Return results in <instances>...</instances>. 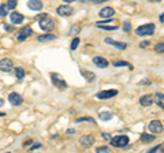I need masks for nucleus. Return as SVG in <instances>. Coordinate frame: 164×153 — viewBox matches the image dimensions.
Wrapping results in <instances>:
<instances>
[{"label":"nucleus","instance_id":"obj_23","mask_svg":"<svg viewBox=\"0 0 164 153\" xmlns=\"http://www.w3.org/2000/svg\"><path fill=\"white\" fill-rule=\"evenodd\" d=\"M81 31V25H73L71 27H70V31L69 34L71 36V34H78Z\"/></svg>","mask_w":164,"mask_h":153},{"label":"nucleus","instance_id":"obj_2","mask_svg":"<svg viewBox=\"0 0 164 153\" xmlns=\"http://www.w3.org/2000/svg\"><path fill=\"white\" fill-rule=\"evenodd\" d=\"M129 137L127 135H116L114 138H109V144L114 148H125L129 144Z\"/></svg>","mask_w":164,"mask_h":153},{"label":"nucleus","instance_id":"obj_11","mask_svg":"<svg viewBox=\"0 0 164 153\" xmlns=\"http://www.w3.org/2000/svg\"><path fill=\"white\" fill-rule=\"evenodd\" d=\"M79 144L85 148L92 146L95 144V137H92V135H82L81 138H79Z\"/></svg>","mask_w":164,"mask_h":153},{"label":"nucleus","instance_id":"obj_32","mask_svg":"<svg viewBox=\"0 0 164 153\" xmlns=\"http://www.w3.org/2000/svg\"><path fill=\"white\" fill-rule=\"evenodd\" d=\"M123 30L126 31V33H129V31H131V23H130V22H125V23H123Z\"/></svg>","mask_w":164,"mask_h":153},{"label":"nucleus","instance_id":"obj_40","mask_svg":"<svg viewBox=\"0 0 164 153\" xmlns=\"http://www.w3.org/2000/svg\"><path fill=\"white\" fill-rule=\"evenodd\" d=\"M74 133H75V130H73V129L67 130V134H74Z\"/></svg>","mask_w":164,"mask_h":153},{"label":"nucleus","instance_id":"obj_13","mask_svg":"<svg viewBox=\"0 0 164 153\" xmlns=\"http://www.w3.org/2000/svg\"><path fill=\"white\" fill-rule=\"evenodd\" d=\"M27 7L33 10V11H40L43 8V1L41 0H29L27 1Z\"/></svg>","mask_w":164,"mask_h":153},{"label":"nucleus","instance_id":"obj_5","mask_svg":"<svg viewBox=\"0 0 164 153\" xmlns=\"http://www.w3.org/2000/svg\"><path fill=\"white\" fill-rule=\"evenodd\" d=\"M51 80H52V84L56 86L57 89H66L67 88V82L63 80V78H60V75H57V74L52 73L51 74Z\"/></svg>","mask_w":164,"mask_h":153},{"label":"nucleus","instance_id":"obj_33","mask_svg":"<svg viewBox=\"0 0 164 153\" xmlns=\"http://www.w3.org/2000/svg\"><path fill=\"white\" fill-rule=\"evenodd\" d=\"M109 149H108V146H100V148H97L96 149V152L97 153H104V152H108Z\"/></svg>","mask_w":164,"mask_h":153},{"label":"nucleus","instance_id":"obj_38","mask_svg":"<svg viewBox=\"0 0 164 153\" xmlns=\"http://www.w3.org/2000/svg\"><path fill=\"white\" fill-rule=\"evenodd\" d=\"M41 148V144H36V145H33L32 146V150H34V149H40Z\"/></svg>","mask_w":164,"mask_h":153},{"label":"nucleus","instance_id":"obj_20","mask_svg":"<svg viewBox=\"0 0 164 153\" xmlns=\"http://www.w3.org/2000/svg\"><path fill=\"white\" fill-rule=\"evenodd\" d=\"M156 140V137H155V134H142L141 135V141L145 142V144H148V142H152Z\"/></svg>","mask_w":164,"mask_h":153},{"label":"nucleus","instance_id":"obj_27","mask_svg":"<svg viewBox=\"0 0 164 153\" xmlns=\"http://www.w3.org/2000/svg\"><path fill=\"white\" fill-rule=\"evenodd\" d=\"M97 27L104 29V30H116V29H118V26H116V25H115V26H108V25H103V23H99V25H97Z\"/></svg>","mask_w":164,"mask_h":153},{"label":"nucleus","instance_id":"obj_34","mask_svg":"<svg viewBox=\"0 0 164 153\" xmlns=\"http://www.w3.org/2000/svg\"><path fill=\"white\" fill-rule=\"evenodd\" d=\"M163 149V144L161 145H157V146H155V148H152L151 150H149V153H155V152H157V150H161Z\"/></svg>","mask_w":164,"mask_h":153},{"label":"nucleus","instance_id":"obj_31","mask_svg":"<svg viewBox=\"0 0 164 153\" xmlns=\"http://www.w3.org/2000/svg\"><path fill=\"white\" fill-rule=\"evenodd\" d=\"M155 51L156 52H159V53H163V51H164V44L163 43H159L156 47H155Z\"/></svg>","mask_w":164,"mask_h":153},{"label":"nucleus","instance_id":"obj_36","mask_svg":"<svg viewBox=\"0 0 164 153\" xmlns=\"http://www.w3.org/2000/svg\"><path fill=\"white\" fill-rule=\"evenodd\" d=\"M146 47H149V41H142L141 43V48H146Z\"/></svg>","mask_w":164,"mask_h":153},{"label":"nucleus","instance_id":"obj_9","mask_svg":"<svg viewBox=\"0 0 164 153\" xmlns=\"http://www.w3.org/2000/svg\"><path fill=\"white\" fill-rule=\"evenodd\" d=\"M56 12L60 15V17H69V15H71V14L74 12V8H73L71 6L64 4V6H59V7H57Z\"/></svg>","mask_w":164,"mask_h":153},{"label":"nucleus","instance_id":"obj_17","mask_svg":"<svg viewBox=\"0 0 164 153\" xmlns=\"http://www.w3.org/2000/svg\"><path fill=\"white\" fill-rule=\"evenodd\" d=\"M104 43L111 44V45H114V47H116V48H119V49H126V48H127V44H126V43H120V41H115V40H112V38H109V37L104 40Z\"/></svg>","mask_w":164,"mask_h":153},{"label":"nucleus","instance_id":"obj_46","mask_svg":"<svg viewBox=\"0 0 164 153\" xmlns=\"http://www.w3.org/2000/svg\"><path fill=\"white\" fill-rule=\"evenodd\" d=\"M0 116H6V114H4V112H0Z\"/></svg>","mask_w":164,"mask_h":153},{"label":"nucleus","instance_id":"obj_30","mask_svg":"<svg viewBox=\"0 0 164 153\" xmlns=\"http://www.w3.org/2000/svg\"><path fill=\"white\" fill-rule=\"evenodd\" d=\"M7 14H8L7 6H0V17H6Z\"/></svg>","mask_w":164,"mask_h":153},{"label":"nucleus","instance_id":"obj_12","mask_svg":"<svg viewBox=\"0 0 164 153\" xmlns=\"http://www.w3.org/2000/svg\"><path fill=\"white\" fill-rule=\"evenodd\" d=\"M93 63L100 68H105L109 66V63H108L107 59H104V57H101V56H95V57H93Z\"/></svg>","mask_w":164,"mask_h":153},{"label":"nucleus","instance_id":"obj_42","mask_svg":"<svg viewBox=\"0 0 164 153\" xmlns=\"http://www.w3.org/2000/svg\"><path fill=\"white\" fill-rule=\"evenodd\" d=\"M32 140H29V141H27V142H25V146H27V145H30V144H32Z\"/></svg>","mask_w":164,"mask_h":153},{"label":"nucleus","instance_id":"obj_16","mask_svg":"<svg viewBox=\"0 0 164 153\" xmlns=\"http://www.w3.org/2000/svg\"><path fill=\"white\" fill-rule=\"evenodd\" d=\"M99 14H100L101 18H111V17L115 14V10L112 7H104L103 10H100Z\"/></svg>","mask_w":164,"mask_h":153},{"label":"nucleus","instance_id":"obj_6","mask_svg":"<svg viewBox=\"0 0 164 153\" xmlns=\"http://www.w3.org/2000/svg\"><path fill=\"white\" fill-rule=\"evenodd\" d=\"M33 34V29L30 26H23L21 30L18 31V36H17V40L18 41H25L27 37H30Z\"/></svg>","mask_w":164,"mask_h":153},{"label":"nucleus","instance_id":"obj_26","mask_svg":"<svg viewBox=\"0 0 164 153\" xmlns=\"http://www.w3.org/2000/svg\"><path fill=\"white\" fill-rule=\"evenodd\" d=\"M156 103H157V105L160 107V108H163L164 104H163V93H156Z\"/></svg>","mask_w":164,"mask_h":153},{"label":"nucleus","instance_id":"obj_15","mask_svg":"<svg viewBox=\"0 0 164 153\" xmlns=\"http://www.w3.org/2000/svg\"><path fill=\"white\" fill-rule=\"evenodd\" d=\"M10 19H11V22H13V25H21L22 22H23V15L22 14H19V12H13L11 15H10Z\"/></svg>","mask_w":164,"mask_h":153},{"label":"nucleus","instance_id":"obj_24","mask_svg":"<svg viewBox=\"0 0 164 153\" xmlns=\"http://www.w3.org/2000/svg\"><path fill=\"white\" fill-rule=\"evenodd\" d=\"M75 122L77 123H79V122H89V123H93V124H95L96 120L93 119V118H90V116H82V118H78V119H75Z\"/></svg>","mask_w":164,"mask_h":153},{"label":"nucleus","instance_id":"obj_44","mask_svg":"<svg viewBox=\"0 0 164 153\" xmlns=\"http://www.w3.org/2000/svg\"><path fill=\"white\" fill-rule=\"evenodd\" d=\"M148 1H155V3H160L161 0H148Z\"/></svg>","mask_w":164,"mask_h":153},{"label":"nucleus","instance_id":"obj_21","mask_svg":"<svg viewBox=\"0 0 164 153\" xmlns=\"http://www.w3.org/2000/svg\"><path fill=\"white\" fill-rule=\"evenodd\" d=\"M112 116H114L112 112H100L99 114V118H100L101 120H111Z\"/></svg>","mask_w":164,"mask_h":153},{"label":"nucleus","instance_id":"obj_41","mask_svg":"<svg viewBox=\"0 0 164 153\" xmlns=\"http://www.w3.org/2000/svg\"><path fill=\"white\" fill-rule=\"evenodd\" d=\"M103 1H108V0H95L96 4H99V3H103Z\"/></svg>","mask_w":164,"mask_h":153},{"label":"nucleus","instance_id":"obj_43","mask_svg":"<svg viewBox=\"0 0 164 153\" xmlns=\"http://www.w3.org/2000/svg\"><path fill=\"white\" fill-rule=\"evenodd\" d=\"M3 104H4V98H0V107H1Z\"/></svg>","mask_w":164,"mask_h":153},{"label":"nucleus","instance_id":"obj_25","mask_svg":"<svg viewBox=\"0 0 164 153\" xmlns=\"http://www.w3.org/2000/svg\"><path fill=\"white\" fill-rule=\"evenodd\" d=\"M112 66H114V67H126V66H129L130 68H133L131 66H130V64L127 63V61H118V60H114V61H112Z\"/></svg>","mask_w":164,"mask_h":153},{"label":"nucleus","instance_id":"obj_14","mask_svg":"<svg viewBox=\"0 0 164 153\" xmlns=\"http://www.w3.org/2000/svg\"><path fill=\"white\" fill-rule=\"evenodd\" d=\"M139 104L142 107H151L153 104V96L152 94H145L139 98Z\"/></svg>","mask_w":164,"mask_h":153},{"label":"nucleus","instance_id":"obj_45","mask_svg":"<svg viewBox=\"0 0 164 153\" xmlns=\"http://www.w3.org/2000/svg\"><path fill=\"white\" fill-rule=\"evenodd\" d=\"M66 3H73V1H77V0H64Z\"/></svg>","mask_w":164,"mask_h":153},{"label":"nucleus","instance_id":"obj_18","mask_svg":"<svg viewBox=\"0 0 164 153\" xmlns=\"http://www.w3.org/2000/svg\"><path fill=\"white\" fill-rule=\"evenodd\" d=\"M53 40H56L55 34H43V36L37 37L38 43H48V41H53Z\"/></svg>","mask_w":164,"mask_h":153},{"label":"nucleus","instance_id":"obj_29","mask_svg":"<svg viewBox=\"0 0 164 153\" xmlns=\"http://www.w3.org/2000/svg\"><path fill=\"white\" fill-rule=\"evenodd\" d=\"M17 3H18V0H8L6 6H7V8H8V10H14V8L17 7Z\"/></svg>","mask_w":164,"mask_h":153},{"label":"nucleus","instance_id":"obj_39","mask_svg":"<svg viewBox=\"0 0 164 153\" xmlns=\"http://www.w3.org/2000/svg\"><path fill=\"white\" fill-rule=\"evenodd\" d=\"M101 135H103V138H105V140H109V138H111V137H109L108 134H104V133H103Z\"/></svg>","mask_w":164,"mask_h":153},{"label":"nucleus","instance_id":"obj_28","mask_svg":"<svg viewBox=\"0 0 164 153\" xmlns=\"http://www.w3.org/2000/svg\"><path fill=\"white\" fill-rule=\"evenodd\" d=\"M79 43H81V41H79V38H78V37H75V38H74V40L71 41V45H70V48H71V51H74V49L78 48V45H79Z\"/></svg>","mask_w":164,"mask_h":153},{"label":"nucleus","instance_id":"obj_4","mask_svg":"<svg viewBox=\"0 0 164 153\" xmlns=\"http://www.w3.org/2000/svg\"><path fill=\"white\" fill-rule=\"evenodd\" d=\"M148 131L152 134H161L163 133V123L160 120H152L148 126Z\"/></svg>","mask_w":164,"mask_h":153},{"label":"nucleus","instance_id":"obj_35","mask_svg":"<svg viewBox=\"0 0 164 153\" xmlns=\"http://www.w3.org/2000/svg\"><path fill=\"white\" fill-rule=\"evenodd\" d=\"M47 17H48V14H38L37 17H36V19H37V21H40V19L47 18Z\"/></svg>","mask_w":164,"mask_h":153},{"label":"nucleus","instance_id":"obj_7","mask_svg":"<svg viewBox=\"0 0 164 153\" xmlns=\"http://www.w3.org/2000/svg\"><path fill=\"white\" fill-rule=\"evenodd\" d=\"M118 94V90L116 89H109V90H101L96 94V97L99 100H108V98H112Z\"/></svg>","mask_w":164,"mask_h":153},{"label":"nucleus","instance_id":"obj_19","mask_svg":"<svg viewBox=\"0 0 164 153\" xmlns=\"http://www.w3.org/2000/svg\"><path fill=\"white\" fill-rule=\"evenodd\" d=\"M81 74L83 75V78L86 81H89V82H92V81H95V78H96V75H95V73H92V71H86V70H82L81 71Z\"/></svg>","mask_w":164,"mask_h":153},{"label":"nucleus","instance_id":"obj_37","mask_svg":"<svg viewBox=\"0 0 164 153\" xmlns=\"http://www.w3.org/2000/svg\"><path fill=\"white\" fill-rule=\"evenodd\" d=\"M4 27H6V30H10V31L14 30V27L13 26H10V25H4Z\"/></svg>","mask_w":164,"mask_h":153},{"label":"nucleus","instance_id":"obj_10","mask_svg":"<svg viewBox=\"0 0 164 153\" xmlns=\"http://www.w3.org/2000/svg\"><path fill=\"white\" fill-rule=\"evenodd\" d=\"M8 101L13 105H21L23 103V98H22V96L19 93L13 92V93H10V96H8Z\"/></svg>","mask_w":164,"mask_h":153},{"label":"nucleus","instance_id":"obj_22","mask_svg":"<svg viewBox=\"0 0 164 153\" xmlns=\"http://www.w3.org/2000/svg\"><path fill=\"white\" fill-rule=\"evenodd\" d=\"M15 77H17L18 80H23V77H25V70L22 67H17L15 68Z\"/></svg>","mask_w":164,"mask_h":153},{"label":"nucleus","instance_id":"obj_1","mask_svg":"<svg viewBox=\"0 0 164 153\" xmlns=\"http://www.w3.org/2000/svg\"><path fill=\"white\" fill-rule=\"evenodd\" d=\"M155 30H156V26L153 23H146V25H142V26H139V27H137V30H135V34L137 36H151V34H153L155 33Z\"/></svg>","mask_w":164,"mask_h":153},{"label":"nucleus","instance_id":"obj_8","mask_svg":"<svg viewBox=\"0 0 164 153\" xmlns=\"http://www.w3.org/2000/svg\"><path fill=\"white\" fill-rule=\"evenodd\" d=\"M13 68H14V63H13L11 59L4 57V59H1V60H0V70H1V71L8 73V71H11Z\"/></svg>","mask_w":164,"mask_h":153},{"label":"nucleus","instance_id":"obj_3","mask_svg":"<svg viewBox=\"0 0 164 153\" xmlns=\"http://www.w3.org/2000/svg\"><path fill=\"white\" fill-rule=\"evenodd\" d=\"M38 25H40V27H41V29H43L44 31H52L53 29H55V26H56L55 21H53L52 18H49V15H48L47 18L40 19Z\"/></svg>","mask_w":164,"mask_h":153}]
</instances>
